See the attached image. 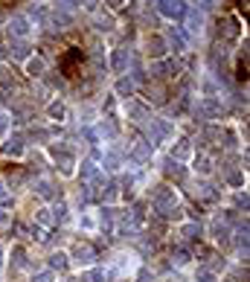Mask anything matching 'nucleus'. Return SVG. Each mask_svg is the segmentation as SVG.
<instances>
[{"label": "nucleus", "instance_id": "nucleus-40", "mask_svg": "<svg viewBox=\"0 0 250 282\" xmlns=\"http://www.w3.org/2000/svg\"><path fill=\"white\" fill-rule=\"evenodd\" d=\"M0 265H3V250H0Z\"/></svg>", "mask_w": 250, "mask_h": 282}, {"label": "nucleus", "instance_id": "nucleus-11", "mask_svg": "<svg viewBox=\"0 0 250 282\" xmlns=\"http://www.w3.org/2000/svg\"><path fill=\"white\" fill-rule=\"evenodd\" d=\"M151 58H163L166 55V41L163 38H149V50H146Z\"/></svg>", "mask_w": 250, "mask_h": 282}, {"label": "nucleus", "instance_id": "nucleus-35", "mask_svg": "<svg viewBox=\"0 0 250 282\" xmlns=\"http://www.w3.org/2000/svg\"><path fill=\"white\" fill-rule=\"evenodd\" d=\"M108 169H119V157L117 154H108Z\"/></svg>", "mask_w": 250, "mask_h": 282}, {"label": "nucleus", "instance_id": "nucleus-4", "mask_svg": "<svg viewBox=\"0 0 250 282\" xmlns=\"http://www.w3.org/2000/svg\"><path fill=\"white\" fill-rule=\"evenodd\" d=\"M79 61H82V50L67 52L64 58H61V73H64V76H76V67H79Z\"/></svg>", "mask_w": 250, "mask_h": 282}, {"label": "nucleus", "instance_id": "nucleus-22", "mask_svg": "<svg viewBox=\"0 0 250 282\" xmlns=\"http://www.w3.org/2000/svg\"><path fill=\"white\" fill-rule=\"evenodd\" d=\"M181 236L189 239V242H195V239H201V227H198V224H186L184 230H181Z\"/></svg>", "mask_w": 250, "mask_h": 282}, {"label": "nucleus", "instance_id": "nucleus-24", "mask_svg": "<svg viewBox=\"0 0 250 282\" xmlns=\"http://www.w3.org/2000/svg\"><path fill=\"white\" fill-rule=\"evenodd\" d=\"M117 90H119V96H131V93H134V82H131V79H119Z\"/></svg>", "mask_w": 250, "mask_h": 282}, {"label": "nucleus", "instance_id": "nucleus-28", "mask_svg": "<svg viewBox=\"0 0 250 282\" xmlns=\"http://www.w3.org/2000/svg\"><path fill=\"white\" fill-rule=\"evenodd\" d=\"M195 169H198V172H210V157H204V154H201V157H195Z\"/></svg>", "mask_w": 250, "mask_h": 282}, {"label": "nucleus", "instance_id": "nucleus-25", "mask_svg": "<svg viewBox=\"0 0 250 282\" xmlns=\"http://www.w3.org/2000/svg\"><path fill=\"white\" fill-rule=\"evenodd\" d=\"M0 84H3V87H15V76H12V70L0 67Z\"/></svg>", "mask_w": 250, "mask_h": 282}, {"label": "nucleus", "instance_id": "nucleus-30", "mask_svg": "<svg viewBox=\"0 0 250 282\" xmlns=\"http://www.w3.org/2000/svg\"><path fill=\"white\" fill-rule=\"evenodd\" d=\"M23 183V172H12L9 175V186H20Z\"/></svg>", "mask_w": 250, "mask_h": 282}, {"label": "nucleus", "instance_id": "nucleus-20", "mask_svg": "<svg viewBox=\"0 0 250 282\" xmlns=\"http://www.w3.org/2000/svg\"><path fill=\"white\" fill-rule=\"evenodd\" d=\"M201 26H204V15L192 9V12H189V29H192V32H201Z\"/></svg>", "mask_w": 250, "mask_h": 282}, {"label": "nucleus", "instance_id": "nucleus-9", "mask_svg": "<svg viewBox=\"0 0 250 282\" xmlns=\"http://www.w3.org/2000/svg\"><path fill=\"white\" fill-rule=\"evenodd\" d=\"M35 192H38L44 201H52L55 195H58V192H55V186H52V181H47V178H41V181L35 183Z\"/></svg>", "mask_w": 250, "mask_h": 282}, {"label": "nucleus", "instance_id": "nucleus-3", "mask_svg": "<svg viewBox=\"0 0 250 282\" xmlns=\"http://www.w3.org/2000/svg\"><path fill=\"white\" fill-rule=\"evenodd\" d=\"M157 3H160V6H157V9H160V15H166V17H181L186 12L184 0H157Z\"/></svg>", "mask_w": 250, "mask_h": 282}, {"label": "nucleus", "instance_id": "nucleus-18", "mask_svg": "<svg viewBox=\"0 0 250 282\" xmlns=\"http://www.w3.org/2000/svg\"><path fill=\"white\" fill-rule=\"evenodd\" d=\"M213 236H216L218 245H227V242H230V230H227L224 224H216V227H213Z\"/></svg>", "mask_w": 250, "mask_h": 282}, {"label": "nucleus", "instance_id": "nucleus-14", "mask_svg": "<svg viewBox=\"0 0 250 282\" xmlns=\"http://www.w3.org/2000/svg\"><path fill=\"white\" fill-rule=\"evenodd\" d=\"M20 151H23V143H20L17 137L12 140V143H6V146H3V154H6V157H17Z\"/></svg>", "mask_w": 250, "mask_h": 282}, {"label": "nucleus", "instance_id": "nucleus-8", "mask_svg": "<svg viewBox=\"0 0 250 282\" xmlns=\"http://www.w3.org/2000/svg\"><path fill=\"white\" fill-rule=\"evenodd\" d=\"M134 160L137 163H146V160H151V143H146V140H137V146H134Z\"/></svg>", "mask_w": 250, "mask_h": 282}, {"label": "nucleus", "instance_id": "nucleus-19", "mask_svg": "<svg viewBox=\"0 0 250 282\" xmlns=\"http://www.w3.org/2000/svg\"><path fill=\"white\" fill-rule=\"evenodd\" d=\"M82 178H84V181H102L99 169L93 166V163H84V166H82Z\"/></svg>", "mask_w": 250, "mask_h": 282}, {"label": "nucleus", "instance_id": "nucleus-1", "mask_svg": "<svg viewBox=\"0 0 250 282\" xmlns=\"http://www.w3.org/2000/svg\"><path fill=\"white\" fill-rule=\"evenodd\" d=\"M151 207H154L157 216H163V218H178L181 216V210H178V195H175V189H169V186H157V189H154Z\"/></svg>", "mask_w": 250, "mask_h": 282}, {"label": "nucleus", "instance_id": "nucleus-17", "mask_svg": "<svg viewBox=\"0 0 250 282\" xmlns=\"http://www.w3.org/2000/svg\"><path fill=\"white\" fill-rule=\"evenodd\" d=\"M35 221H38L41 227H50L52 221H55V216H52V210H38V213H35Z\"/></svg>", "mask_w": 250, "mask_h": 282}, {"label": "nucleus", "instance_id": "nucleus-27", "mask_svg": "<svg viewBox=\"0 0 250 282\" xmlns=\"http://www.w3.org/2000/svg\"><path fill=\"white\" fill-rule=\"evenodd\" d=\"M47 114H50L52 119H61V116H64V105H61V102H52L50 108H47Z\"/></svg>", "mask_w": 250, "mask_h": 282}, {"label": "nucleus", "instance_id": "nucleus-38", "mask_svg": "<svg viewBox=\"0 0 250 282\" xmlns=\"http://www.w3.org/2000/svg\"><path fill=\"white\" fill-rule=\"evenodd\" d=\"M84 6H87V9H96V0H82Z\"/></svg>", "mask_w": 250, "mask_h": 282}, {"label": "nucleus", "instance_id": "nucleus-34", "mask_svg": "<svg viewBox=\"0 0 250 282\" xmlns=\"http://www.w3.org/2000/svg\"><path fill=\"white\" fill-rule=\"evenodd\" d=\"M32 282H52V274H50V271H44V274H38Z\"/></svg>", "mask_w": 250, "mask_h": 282}, {"label": "nucleus", "instance_id": "nucleus-37", "mask_svg": "<svg viewBox=\"0 0 250 282\" xmlns=\"http://www.w3.org/2000/svg\"><path fill=\"white\" fill-rule=\"evenodd\" d=\"M213 280H216V277H213L210 271H204V274H201V277H198V282H213Z\"/></svg>", "mask_w": 250, "mask_h": 282}, {"label": "nucleus", "instance_id": "nucleus-21", "mask_svg": "<svg viewBox=\"0 0 250 282\" xmlns=\"http://www.w3.org/2000/svg\"><path fill=\"white\" fill-rule=\"evenodd\" d=\"M169 44L175 47V52H184V35L178 32V29H172L169 32Z\"/></svg>", "mask_w": 250, "mask_h": 282}, {"label": "nucleus", "instance_id": "nucleus-41", "mask_svg": "<svg viewBox=\"0 0 250 282\" xmlns=\"http://www.w3.org/2000/svg\"><path fill=\"white\" fill-rule=\"evenodd\" d=\"M146 3H157V0H146Z\"/></svg>", "mask_w": 250, "mask_h": 282}, {"label": "nucleus", "instance_id": "nucleus-26", "mask_svg": "<svg viewBox=\"0 0 250 282\" xmlns=\"http://www.w3.org/2000/svg\"><path fill=\"white\" fill-rule=\"evenodd\" d=\"M172 154H175V160H184L186 154H189V140H181V143H178V149L172 151Z\"/></svg>", "mask_w": 250, "mask_h": 282}, {"label": "nucleus", "instance_id": "nucleus-2", "mask_svg": "<svg viewBox=\"0 0 250 282\" xmlns=\"http://www.w3.org/2000/svg\"><path fill=\"white\" fill-rule=\"evenodd\" d=\"M52 157H55V163H58V169H61L64 175H73L76 157H73V151L67 149L64 143H55V146H52Z\"/></svg>", "mask_w": 250, "mask_h": 282}, {"label": "nucleus", "instance_id": "nucleus-5", "mask_svg": "<svg viewBox=\"0 0 250 282\" xmlns=\"http://www.w3.org/2000/svg\"><path fill=\"white\" fill-rule=\"evenodd\" d=\"M73 259L82 262V265H90V262L96 259V250L90 248V245H82V242H79V245L73 248Z\"/></svg>", "mask_w": 250, "mask_h": 282}, {"label": "nucleus", "instance_id": "nucleus-36", "mask_svg": "<svg viewBox=\"0 0 250 282\" xmlns=\"http://www.w3.org/2000/svg\"><path fill=\"white\" fill-rule=\"evenodd\" d=\"M0 201H3V204H9V201H12V195L6 192V186H3V183H0Z\"/></svg>", "mask_w": 250, "mask_h": 282}, {"label": "nucleus", "instance_id": "nucleus-32", "mask_svg": "<svg viewBox=\"0 0 250 282\" xmlns=\"http://www.w3.org/2000/svg\"><path fill=\"white\" fill-rule=\"evenodd\" d=\"M175 262H178V265H186V262H189V253H186V250H178V253H175Z\"/></svg>", "mask_w": 250, "mask_h": 282}, {"label": "nucleus", "instance_id": "nucleus-7", "mask_svg": "<svg viewBox=\"0 0 250 282\" xmlns=\"http://www.w3.org/2000/svg\"><path fill=\"white\" fill-rule=\"evenodd\" d=\"M9 32L15 35V38H26V35H29V20H26V17H12V20H9Z\"/></svg>", "mask_w": 250, "mask_h": 282}, {"label": "nucleus", "instance_id": "nucleus-29", "mask_svg": "<svg viewBox=\"0 0 250 282\" xmlns=\"http://www.w3.org/2000/svg\"><path fill=\"white\" fill-rule=\"evenodd\" d=\"M12 256H15V265L17 268L26 265V253H23V248H15V253H12Z\"/></svg>", "mask_w": 250, "mask_h": 282}, {"label": "nucleus", "instance_id": "nucleus-15", "mask_svg": "<svg viewBox=\"0 0 250 282\" xmlns=\"http://www.w3.org/2000/svg\"><path fill=\"white\" fill-rule=\"evenodd\" d=\"M166 175L169 178H175V181H181V178H184V166H181L178 160H169L166 163Z\"/></svg>", "mask_w": 250, "mask_h": 282}, {"label": "nucleus", "instance_id": "nucleus-16", "mask_svg": "<svg viewBox=\"0 0 250 282\" xmlns=\"http://www.w3.org/2000/svg\"><path fill=\"white\" fill-rule=\"evenodd\" d=\"M128 114L137 116V122H146V119H149V111H146L143 105H137V102H131V105H128Z\"/></svg>", "mask_w": 250, "mask_h": 282}, {"label": "nucleus", "instance_id": "nucleus-31", "mask_svg": "<svg viewBox=\"0 0 250 282\" xmlns=\"http://www.w3.org/2000/svg\"><path fill=\"white\" fill-rule=\"evenodd\" d=\"M9 224H12V218H9V213H6V210H0V230H6Z\"/></svg>", "mask_w": 250, "mask_h": 282}, {"label": "nucleus", "instance_id": "nucleus-23", "mask_svg": "<svg viewBox=\"0 0 250 282\" xmlns=\"http://www.w3.org/2000/svg\"><path fill=\"white\" fill-rule=\"evenodd\" d=\"M50 265L55 268V271H64V268L70 265V262H67V256H64V253H52V256H50Z\"/></svg>", "mask_w": 250, "mask_h": 282}, {"label": "nucleus", "instance_id": "nucleus-13", "mask_svg": "<svg viewBox=\"0 0 250 282\" xmlns=\"http://www.w3.org/2000/svg\"><path fill=\"white\" fill-rule=\"evenodd\" d=\"M26 73H29L32 79L44 76V61H41V58H29V61H26Z\"/></svg>", "mask_w": 250, "mask_h": 282}, {"label": "nucleus", "instance_id": "nucleus-6", "mask_svg": "<svg viewBox=\"0 0 250 282\" xmlns=\"http://www.w3.org/2000/svg\"><path fill=\"white\" fill-rule=\"evenodd\" d=\"M111 67H114V73H125V70H128V50H125V47L114 50V55H111Z\"/></svg>", "mask_w": 250, "mask_h": 282}, {"label": "nucleus", "instance_id": "nucleus-39", "mask_svg": "<svg viewBox=\"0 0 250 282\" xmlns=\"http://www.w3.org/2000/svg\"><path fill=\"white\" fill-rule=\"evenodd\" d=\"M108 6H114V9H119V6H122V0H108Z\"/></svg>", "mask_w": 250, "mask_h": 282}, {"label": "nucleus", "instance_id": "nucleus-12", "mask_svg": "<svg viewBox=\"0 0 250 282\" xmlns=\"http://www.w3.org/2000/svg\"><path fill=\"white\" fill-rule=\"evenodd\" d=\"M149 99H154V102H166V87H163L160 82L149 84Z\"/></svg>", "mask_w": 250, "mask_h": 282}, {"label": "nucleus", "instance_id": "nucleus-10", "mask_svg": "<svg viewBox=\"0 0 250 282\" xmlns=\"http://www.w3.org/2000/svg\"><path fill=\"white\" fill-rule=\"evenodd\" d=\"M195 198H204V201H216L218 198V192H216V186H210V183H195Z\"/></svg>", "mask_w": 250, "mask_h": 282}, {"label": "nucleus", "instance_id": "nucleus-33", "mask_svg": "<svg viewBox=\"0 0 250 282\" xmlns=\"http://www.w3.org/2000/svg\"><path fill=\"white\" fill-rule=\"evenodd\" d=\"M6 131H9V116L0 114V134H6Z\"/></svg>", "mask_w": 250, "mask_h": 282}]
</instances>
